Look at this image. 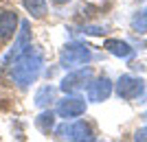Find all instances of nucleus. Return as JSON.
Instances as JSON below:
<instances>
[{"label":"nucleus","mask_w":147,"mask_h":142,"mask_svg":"<svg viewBox=\"0 0 147 142\" xmlns=\"http://www.w3.org/2000/svg\"><path fill=\"white\" fill-rule=\"evenodd\" d=\"M44 68V59H42V53L33 46L22 53L20 57H16L11 63H9V79L20 87H29L31 83H35L37 77L42 74Z\"/></svg>","instance_id":"obj_1"},{"label":"nucleus","mask_w":147,"mask_h":142,"mask_svg":"<svg viewBox=\"0 0 147 142\" xmlns=\"http://www.w3.org/2000/svg\"><path fill=\"white\" fill-rule=\"evenodd\" d=\"M90 59H92L90 48H88L86 44H81V42L66 44V46L61 48V53H59V66L66 68V70H73V68H77V66H86Z\"/></svg>","instance_id":"obj_2"},{"label":"nucleus","mask_w":147,"mask_h":142,"mask_svg":"<svg viewBox=\"0 0 147 142\" xmlns=\"http://www.w3.org/2000/svg\"><path fill=\"white\" fill-rule=\"evenodd\" d=\"M55 136L59 140H70V142H86L94 140V133L84 120H75V123H64L55 129Z\"/></svg>","instance_id":"obj_3"},{"label":"nucleus","mask_w":147,"mask_h":142,"mask_svg":"<svg viewBox=\"0 0 147 142\" xmlns=\"http://www.w3.org/2000/svg\"><path fill=\"white\" fill-rule=\"evenodd\" d=\"M114 90H117L119 99L134 101L145 92V81L138 79V77H132V74H123L121 79L117 81V87H114Z\"/></svg>","instance_id":"obj_4"},{"label":"nucleus","mask_w":147,"mask_h":142,"mask_svg":"<svg viewBox=\"0 0 147 142\" xmlns=\"http://www.w3.org/2000/svg\"><path fill=\"white\" fill-rule=\"evenodd\" d=\"M90 81H92V70L81 68V70H75V72H68L66 77L61 79L59 90L66 92V94H75V92H79V90H84Z\"/></svg>","instance_id":"obj_5"},{"label":"nucleus","mask_w":147,"mask_h":142,"mask_svg":"<svg viewBox=\"0 0 147 142\" xmlns=\"http://www.w3.org/2000/svg\"><path fill=\"white\" fill-rule=\"evenodd\" d=\"M81 114H86V101L81 96H75V94H66L64 99L57 103V116L61 118H77Z\"/></svg>","instance_id":"obj_6"},{"label":"nucleus","mask_w":147,"mask_h":142,"mask_svg":"<svg viewBox=\"0 0 147 142\" xmlns=\"http://www.w3.org/2000/svg\"><path fill=\"white\" fill-rule=\"evenodd\" d=\"M31 46V31H29V22H20V31H18V37H16V42H13L11 50L7 53L5 57H2V63L5 66H9V63L16 59V57H20L22 53H24L26 48Z\"/></svg>","instance_id":"obj_7"},{"label":"nucleus","mask_w":147,"mask_h":142,"mask_svg":"<svg viewBox=\"0 0 147 142\" xmlns=\"http://www.w3.org/2000/svg\"><path fill=\"white\" fill-rule=\"evenodd\" d=\"M110 94H112V81L108 77H99L88 83V101H92V103H101Z\"/></svg>","instance_id":"obj_8"},{"label":"nucleus","mask_w":147,"mask_h":142,"mask_svg":"<svg viewBox=\"0 0 147 142\" xmlns=\"http://www.w3.org/2000/svg\"><path fill=\"white\" fill-rule=\"evenodd\" d=\"M16 26H18V13L5 11L0 15V44H5L16 33Z\"/></svg>","instance_id":"obj_9"},{"label":"nucleus","mask_w":147,"mask_h":142,"mask_svg":"<svg viewBox=\"0 0 147 142\" xmlns=\"http://www.w3.org/2000/svg\"><path fill=\"white\" fill-rule=\"evenodd\" d=\"M103 48L108 53H112L114 57H119V59H129V57L134 55V48L127 42H123V39H108L103 44Z\"/></svg>","instance_id":"obj_10"},{"label":"nucleus","mask_w":147,"mask_h":142,"mask_svg":"<svg viewBox=\"0 0 147 142\" xmlns=\"http://www.w3.org/2000/svg\"><path fill=\"white\" fill-rule=\"evenodd\" d=\"M53 101H55V87H53V85H42V87L35 92L33 103H35L40 109H46V107H51V103H53Z\"/></svg>","instance_id":"obj_11"},{"label":"nucleus","mask_w":147,"mask_h":142,"mask_svg":"<svg viewBox=\"0 0 147 142\" xmlns=\"http://www.w3.org/2000/svg\"><path fill=\"white\" fill-rule=\"evenodd\" d=\"M22 5H24V9L33 15V18H44L46 11H49L46 0H22Z\"/></svg>","instance_id":"obj_12"},{"label":"nucleus","mask_w":147,"mask_h":142,"mask_svg":"<svg viewBox=\"0 0 147 142\" xmlns=\"http://www.w3.org/2000/svg\"><path fill=\"white\" fill-rule=\"evenodd\" d=\"M35 125H37V129L44 131V133H49L51 129H53V125H55V114L51 109H44L40 116L35 118Z\"/></svg>","instance_id":"obj_13"},{"label":"nucleus","mask_w":147,"mask_h":142,"mask_svg":"<svg viewBox=\"0 0 147 142\" xmlns=\"http://www.w3.org/2000/svg\"><path fill=\"white\" fill-rule=\"evenodd\" d=\"M132 29H134L136 33H141V35L147 33V7L134 13V18H132Z\"/></svg>","instance_id":"obj_14"},{"label":"nucleus","mask_w":147,"mask_h":142,"mask_svg":"<svg viewBox=\"0 0 147 142\" xmlns=\"http://www.w3.org/2000/svg\"><path fill=\"white\" fill-rule=\"evenodd\" d=\"M134 140H147V127H143V129H138V131H136Z\"/></svg>","instance_id":"obj_15"},{"label":"nucleus","mask_w":147,"mask_h":142,"mask_svg":"<svg viewBox=\"0 0 147 142\" xmlns=\"http://www.w3.org/2000/svg\"><path fill=\"white\" fill-rule=\"evenodd\" d=\"M51 2H55V5H66L68 0H51Z\"/></svg>","instance_id":"obj_16"}]
</instances>
